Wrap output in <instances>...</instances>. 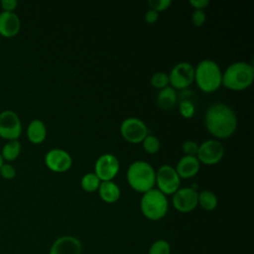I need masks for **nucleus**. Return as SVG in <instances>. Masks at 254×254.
<instances>
[{
  "label": "nucleus",
  "instance_id": "4468645a",
  "mask_svg": "<svg viewBox=\"0 0 254 254\" xmlns=\"http://www.w3.org/2000/svg\"><path fill=\"white\" fill-rule=\"evenodd\" d=\"M81 251L82 244L79 239L74 236L64 235L53 242L49 254H81Z\"/></svg>",
  "mask_w": 254,
  "mask_h": 254
},
{
  "label": "nucleus",
  "instance_id": "c756f323",
  "mask_svg": "<svg viewBox=\"0 0 254 254\" xmlns=\"http://www.w3.org/2000/svg\"><path fill=\"white\" fill-rule=\"evenodd\" d=\"M205 13L203 12V10H194L192 15H191V20L194 26L196 27H200L202 26V24L205 21Z\"/></svg>",
  "mask_w": 254,
  "mask_h": 254
},
{
  "label": "nucleus",
  "instance_id": "6e6552de",
  "mask_svg": "<svg viewBox=\"0 0 254 254\" xmlns=\"http://www.w3.org/2000/svg\"><path fill=\"white\" fill-rule=\"evenodd\" d=\"M120 132L126 141L134 144L142 142L148 135L146 124L136 117L124 119L120 126Z\"/></svg>",
  "mask_w": 254,
  "mask_h": 254
},
{
  "label": "nucleus",
  "instance_id": "423d86ee",
  "mask_svg": "<svg viewBox=\"0 0 254 254\" xmlns=\"http://www.w3.org/2000/svg\"><path fill=\"white\" fill-rule=\"evenodd\" d=\"M181 178L174 167L163 165L156 173V184L159 190L166 194H174L180 189Z\"/></svg>",
  "mask_w": 254,
  "mask_h": 254
},
{
  "label": "nucleus",
  "instance_id": "f3484780",
  "mask_svg": "<svg viewBox=\"0 0 254 254\" xmlns=\"http://www.w3.org/2000/svg\"><path fill=\"white\" fill-rule=\"evenodd\" d=\"M98 193L103 201L113 203L119 199L121 191L119 187L112 181H104L99 185Z\"/></svg>",
  "mask_w": 254,
  "mask_h": 254
},
{
  "label": "nucleus",
  "instance_id": "a211bd4d",
  "mask_svg": "<svg viewBox=\"0 0 254 254\" xmlns=\"http://www.w3.org/2000/svg\"><path fill=\"white\" fill-rule=\"evenodd\" d=\"M47 136V128L43 121L34 119L30 122L27 128V137L34 144L42 143Z\"/></svg>",
  "mask_w": 254,
  "mask_h": 254
},
{
  "label": "nucleus",
  "instance_id": "7c9ffc66",
  "mask_svg": "<svg viewBox=\"0 0 254 254\" xmlns=\"http://www.w3.org/2000/svg\"><path fill=\"white\" fill-rule=\"evenodd\" d=\"M0 5H1V8L3 9V11L14 12V10L16 9V7L18 5V2H17V0H1Z\"/></svg>",
  "mask_w": 254,
  "mask_h": 254
},
{
  "label": "nucleus",
  "instance_id": "aec40b11",
  "mask_svg": "<svg viewBox=\"0 0 254 254\" xmlns=\"http://www.w3.org/2000/svg\"><path fill=\"white\" fill-rule=\"evenodd\" d=\"M177 101V92L175 88L166 86L160 90L157 96V104L164 110H170Z\"/></svg>",
  "mask_w": 254,
  "mask_h": 254
},
{
  "label": "nucleus",
  "instance_id": "1a4fd4ad",
  "mask_svg": "<svg viewBox=\"0 0 254 254\" xmlns=\"http://www.w3.org/2000/svg\"><path fill=\"white\" fill-rule=\"evenodd\" d=\"M168 76L173 88L184 89L194 80V68L190 63L181 62L171 69Z\"/></svg>",
  "mask_w": 254,
  "mask_h": 254
},
{
  "label": "nucleus",
  "instance_id": "412c9836",
  "mask_svg": "<svg viewBox=\"0 0 254 254\" xmlns=\"http://www.w3.org/2000/svg\"><path fill=\"white\" fill-rule=\"evenodd\" d=\"M197 204H199L202 209L206 211H211L215 209L217 206V197L210 190H201L198 193Z\"/></svg>",
  "mask_w": 254,
  "mask_h": 254
},
{
  "label": "nucleus",
  "instance_id": "9d476101",
  "mask_svg": "<svg viewBox=\"0 0 254 254\" xmlns=\"http://www.w3.org/2000/svg\"><path fill=\"white\" fill-rule=\"evenodd\" d=\"M196 155L199 162L205 165H214L222 159L224 148L219 141L210 139L202 142L198 146Z\"/></svg>",
  "mask_w": 254,
  "mask_h": 254
},
{
  "label": "nucleus",
  "instance_id": "7ed1b4c3",
  "mask_svg": "<svg viewBox=\"0 0 254 254\" xmlns=\"http://www.w3.org/2000/svg\"><path fill=\"white\" fill-rule=\"evenodd\" d=\"M127 181L133 190L144 193L153 189L156 183V172L149 163L136 161L127 170Z\"/></svg>",
  "mask_w": 254,
  "mask_h": 254
},
{
  "label": "nucleus",
  "instance_id": "b1692460",
  "mask_svg": "<svg viewBox=\"0 0 254 254\" xmlns=\"http://www.w3.org/2000/svg\"><path fill=\"white\" fill-rule=\"evenodd\" d=\"M171 246L165 239H158L152 243L148 254H170Z\"/></svg>",
  "mask_w": 254,
  "mask_h": 254
},
{
  "label": "nucleus",
  "instance_id": "9b49d317",
  "mask_svg": "<svg viewBox=\"0 0 254 254\" xmlns=\"http://www.w3.org/2000/svg\"><path fill=\"white\" fill-rule=\"evenodd\" d=\"M120 164L112 154H103L95 162L94 174L101 182L112 181L119 172Z\"/></svg>",
  "mask_w": 254,
  "mask_h": 254
},
{
  "label": "nucleus",
  "instance_id": "f03ea898",
  "mask_svg": "<svg viewBox=\"0 0 254 254\" xmlns=\"http://www.w3.org/2000/svg\"><path fill=\"white\" fill-rule=\"evenodd\" d=\"M254 79L253 65L246 62L231 64L224 70L221 83L231 90H242L247 88Z\"/></svg>",
  "mask_w": 254,
  "mask_h": 254
},
{
  "label": "nucleus",
  "instance_id": "2eb2a0df",
  "mask_svg": "<svg viewBox=\"0 0 254 254\" xmlns=\"http://www.w3.org/2000/svg\"><path fill=\"white\" fill-rule=\"evenodd\" d=\"M21 29V20L15 12L0 13V36L10 38L16 36Z\"/></svg>",
  "mask_w": 254,
  "mask_h": 254
},
{
  "label": "nucleus",
  "instance_id": "2f4dec72",
  "mask_svg": "<svg viewBox=\"0 0 254 254\" xmlns=\"http://www.w3.org/2000/svg\"><path fill=\"white\" fill-rule=\"evenodd\" d=\"M159 18V14L157 11L153 10V9H149L146 14H145V20L147 23L149 24H153L155 23Z\"/></svg>",
  "mask_w": 254,
  "mask_h": 254
},
{
  "label": "nucleus",
  "instance_id": "39448f33",
  "mask_svg": "<svg viewBox=\"0 0 254 254\" xmlns=\"http://www.w3.org/2000/svg\"><path fill=\"white\" fill-rule=\"evenodd\" d=\"M168 207V199L159 190L152 189L144 192L140 200L141 211L150 220L162 219L167 214Z\"/></svg>",
  "mask_w": 254,
  "mask_h": 254
},
{
  "label": "nucleus",
  "instance_id": "5701e85b",
  "mask_svg": "<svg viewBox=\"0 0 254 254\" xmlns=\"http://www.w3.org/2000/svg\"><path fill=\"white\" fill-rule=\"evenodd\" d=\"M101 181L94 173H87L81 179V188L87 192H93L98 190Z\"/></svg>",
  "mask_w": 254,
  "mask_h": 254
},
{
  "label": "nucleus",
  "instance_id": "6ab92c4d",
  "mask_svg": "<svg viewBox=\"0 0 254 254\" xmlns=\"http://www.w3.org/2000/svg\"><path fill=\"white\" fill-rule=\"evenodd\" d=\"M180 113L185 118H190L195 111V95L191 91H184L179 100Z\"/></svg>",
  "mask_w": 254,
  "mask_h": 254
},
{
  "label": "nucleus",
  "instance_id": "dca6fc26",
  "mask_svg": "<svg viewBox=\"0 0 254 254\" xmlns=\"http://www.w3.org/2000/svg\"><path fill=\"white\" fill-rule=\"evenodd\" d=\"M199 161L195 156H184L177 164L176 172L180 178L189 179L197 174L199 171Z\"/></svg>",
  "mask_w": 254,
  "mask_h": 254
},
{
  "label": "nucleus",
  "instance_id": "f257e3e1",
  "mask_svg": "<svg viewBox=\"0 0 254 254\" xmlns=\"http://www.w3.org/2000/svg\"><path fill=\"white\" fill-rule=\"evenodd\" d=\"M205 127L214 137L225 139L230 137L237 127V118L228 105L215 103L208 107L204 117Z\"/></svg>",
  "mask_w": 254,
  "mask_h": 254
},
{
  "label": "nucleus",
  "instance_id": "f8f14e48",
  "mask_svg": "<svg viewBox=\"0 0 254 254\" xmlns=\"http://www.w3.org/2000/svg\"><path fill=\"white\" fill-rule=\"evenodd\" d=\"M198 193L192 188L179 189L173 196V205L180 212H190L197 205Z\"/></svg>",
  "mask_w": 254,
  "mask_h": 254
},
{
  "label": "nucleus",
  "instance_id": "393cba45",
  "mask_svg": "<svg viewBox=\"0 0 254 254\" xmlns=\"http://www.w3.org/2000/svg\"><path fill=\"white\" fill-rule=\"evenodd\" d=\"M143 142V148L148 154H156L160 149V140L151 134H148Z\"/></svg>",
  "mask_w": 254,
  "mask_h": 254
},
{
  "label": "nucleus",
  "instance_id": "a878e982",
  "mask_svg": "<svg viewBox=\"0 0 254 254\" xmlns=\"http://www.w3.org/2000/svg\"><path fill=\"white\" fill-rule=\"evenodd\" d=\"M169 83V76L167 73L163 71H158L154 73L151 77V84L158 89H162L166 86H168Z\"/></svg>",
  "mask_w": 254,
  "mask_h": 254
},
{
  "label": "nucleus",
  "instance_id": "72a5a7b5",
  "mask_svg": "<svg viewBox=\"0 0 254 254\" xmlns=\"http://www.w3.org/2000/svg\"><path fill=\"white\" fill-rule=\"evenodd\" d=\"M4 164V160H3V158H2V155H1V153H0V168H1V166Z\"/></svg>",
  "mask_w": 254,
  "mask_h": 254
},
{
  "label": "nucleus",
  "instance_id": "bb28decb",
  "mask_svg": "<svg viewBox=\"0 0 254 254\" xmlns=\"http://www.w3.org/2000/svg\"><path fill=\"white\" fill-rule=\"evenodd\" d=\"M148 4L150 5L151 9L157 12H161L168 9L172 4V1L171 0H150Z\"/></svg>",
  "mask_w": 254,
  "mask_h": 254
},
{
  "label": "nucleus",
  "instance_id": "4be33fe9",
  "mask_svg": "<svg viewBox=\"0 0 254 254\" xmlns=\"http://www.w3.org/2000/svg\"><path fill=\"white\" fill-rule=\"evenodd\" d=\"M21 153V144L18 140H10L8 141L2 148V158L8 162L14 161L18 158Z\"/></svg>",
  "mask_w": 254,
  "mask_h": 254
},
{
  "label": "nucleus",
  "instance_id": "ddd939ff",
  "mask_svg": "<svg viewBox=\"0 0 254 254\" xmlns=\"http://www.w3.org/2000/svg\"><path fill=\"white\" fill-rule=\"evenodd\" d=\"M47 167L53 172L62 173L67 171L72 165L71 156L63 149H52L45 157Z\"/></svg>",
  "mask_w": 254,
  "mask_h": 254
},
{
  "label": "nucleus",
  "instance_id": "cd10ccee",
  "mask_svg": "<svg viewBox=\"0 0 254 254\" xmlns=\"http://www.w3.org/2000/svg\"><path fill=\"white\" fill-rule=\"evenodd\" d=\"M0 175L5 180H12L16 177V170L10 164H3L0 168Z\"/></svg>",
  "mask_w": 254,
  "mask_h": 254
},
{
  "label": "nucleus",
  "instance_id": "c85d7f7f",
  "mask_svg": "<svg viewBox=\"0 0 254 254\" xmlns=\"http://www.w3.org/2000/svg\"><path fill=\"white\" fill-rule=\"evenodd\" d=\"M182 149L184 151V153L187 156H194L197 153V149H198V145L191 140H188L186 142H184Z\"/></svg>",
  "mask_w": 254,
  "mask_h": 254
},
{
  "label": "nucleus",
  "instance_id": "473e14b6",
  "mask_svg": "<svg viewBox=\"0 0 254 254\" xmlns=\"http://www.w3.org/2000/svg\"><path fill=\"white\" fill-rule=\"evenodd\" d=\"M190 4L195 8V10H202L209 4L208 0H190Z\"/></svg>",
  "mask_w": 254,
  "mask_h": 254
},
{
  "label": "nucleus",
  "instance_id": "0eeeda50",
  "mask_svg": "<svg viewBox=\"0 0 254 254\" xmlns=\"http://www.w3.org/2000/svg\"><path fill=\"white\" fill-rule=\"evenodd\" d=\"M22 132V123L12 110H4L0 113V137L10 140H17Z\"/></svg>",
  "mask_w": 254,
  "mask_h": 254
},
{
  "label": "nucleus",
  "instance_id": "20e7f679",
  "mask_svg": "<svg viewBox=\"0 0 254 254\" xmlns=\"http://www.w3.org/2000/svg\"><path fill=\"white\" fill-rule=\"evenodd\" d=\"M222 72L212 60H202L194 68V80L204 92H212L221 85Z\"/></svg>",
  "mask_w": 254,
  "mask_h": 254
}]
</instances>
